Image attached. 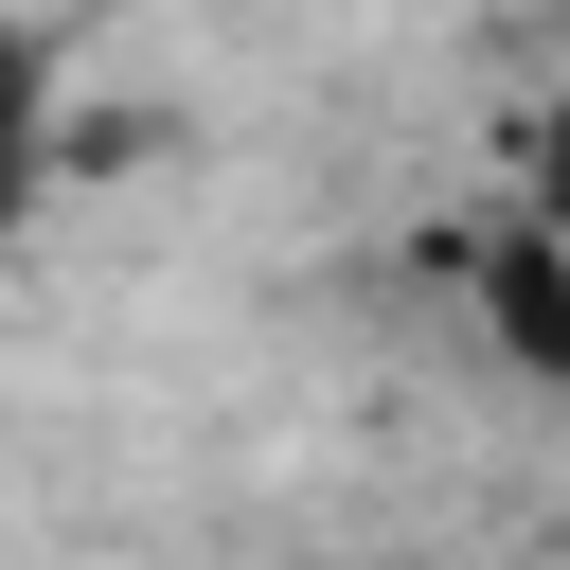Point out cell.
<instances>
[{"label": "cell", "mask_w": 570, "mask_h": 570, "mask_svg": "<svg viewBox=\"0 0 570 570\" xmlns=\"http://www.w3.org/2000/svg\"><path fill=\"white\" fill-rule=\"evenodd\" d=\"M53 160H71V36L0 0V249L36 232V196H53Z\"/></svg>", "instance_id": "6da1fadb"}, {"label": "cell", "mask_w": 570, "mask_h": 570, "mask_svg": "<svg viewBox=\"0 0 570 570\" xmlns=\"http://www.w3.org/2000/svg\"><path fill=\"white\" fill-rule=\"evenodd\" d=\"M463 303H481V338H499V356H517L534 392H570V249H552L534 214L463 249Z\"/></svg>", "instance_id": "7a4b0ae2"}, {"label": "cell", "mask_w": 570, "mask_h": 570, "mask_svg": "<svg viewBox=\"0 0 570 570\" xmlns=\"http://www.w3.org/2000/svg\"><path fill=\"white\" fill-rule=\"evenodd\" d=\"M517 214H534V232L570 249V89H552V107L517 125Z\"/></svg>", "instance_id": "3957f363"}]
</instances>
